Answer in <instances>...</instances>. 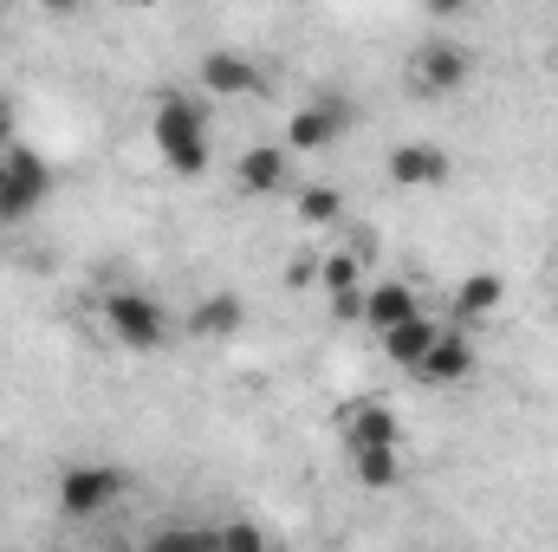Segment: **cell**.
I'll list each match as a JSON object with an SVG mask.
<instances>
[{
	"instance_id": "44dd1931",
	"label": "cell",
	"mask_w": 558,
	"mask_h": 552,
	"mask_svg": "<svg viewBox=\"0 0 558 552\" xmlns=\"http://www.w3.org/2000/svg\"><path fill=\"white\" fill-rule=\"evenodd\" d=\"M331 319H338V325H357V319H364V292H357V286L338 292V299H331Z\"/></svg>"
},
{
	"instance_id": "277c9868",
	"label": "cell",
	"mask_w": 558,
	"mask_h": 552,
	"mask_svg": "<svg viewBox=\"0 0 558 552\" xmlns=\"http://www.w3.org/2000/svg\"><path fill=\"white\" fill-rule=\"evenodd\" d=\"M105 332L124 345V351H156L162 338H169V312L149 299V292H111L105 299Z\"/></svg>"
},
{
	"instance_id": "ba28073f",
	"label": "cell",
	"mask_w": 558,
	"mask_h": 552,
	"mask_svg": "<svg viewBox=\"0 0 558 552\" xmlns=\"http://www.w3.org/2000/svg\"><path fill=\"white\" fill-rule=\"evenodd\" d=\"M416 377L422 384H461V377H474V345H468V332H448V325H441V338H435V351L422 358Z\"/></svg>"
},
{
	"instance_id": "8992f818",
	"label": "cell",
	"mask_w": 558,
	"mask_h": 552,
	"mask_svg": "<svg viewBox=\"0 0 558 552\" xmlns=\"http://www.w3.org/2000/svg\"><path fill=\"white\" fill-rule=\"evenodd\" d=\"M468 72H474V59H468V46H422L416 59V85L422 92H435V98H448V92H461L468 85Z\"/></svg>"
},
{
	"instance_id": "7a4b0ae2",
	"label": "cell",
	"mask_w": 558,
	"mask_h": 552,
	"mask_svg": "<svg viewBox=\"0 0 558 552\" xmlns=\"http://www.w3.org/2000/svg\"><path fill=\"white\" fill-rule=\"evenodd\" d=\"M52 195V163L26 143H13L0 156V221H26L39 202Z\"/></svg>"
},
{
	"instance_id": "ffe728a7",
	"label": "cell",
	"mask_w": 558,
	"mask_h": 552,
	"mask_svg": "<svg viewBox=\"0 0 558 552\" xmlns=\"http://www.w3.org/2000/svg\"><path fill=\"white\" fill-rule=\"evenodd\" d=\"M221 552H274V547H267V533L254 520H228L221 527Z\"/></svg>"
},
{
	"instance_id": "2e32d148",
	"label": "cell",
	"mask_w": 558,
	"mask_h": 552,
	"mask_svg": "<svg viewBox=\"0 0 558 552\" xmlns=\"http://www.w3.org/2000/svg\"><path fill=\"white\" fill-rule=\"evenodd\" d=\"M397 475H403L397 448H357V481L364 488H397Z\"/></svg>"
},
{
	"instance_id": "5bb4252c",
	"label": "cell",
	"mask_w": 558,
	"mask_h": 552,
	"mask_svg": "<svg viewBox=\"0 0 558 552\" xmlns=\"http://www.w3.org/2000/svg\"><path fill=\"white\" fill-rule=\"evenodd\" d=\"M500 299H507L500 274H468L461 286H454V319H461V325H481V319H487Z\"/></svg>"
},
{
	"instance_id": "3957f363",
	"label": "cell",
	"mask_w": 558,
	"mask_h": 552,
	"mask_svg": "<svg viewBox=\"0 0 558 552\" xmlns=\"http://www.w3.org/2000/svg\"><path fill=\"white\" fill-rule=\"evenodd\" d=\"M124 468H111V461H72L65 475H59V507L72 514V520H98L105 507H118L124 501Z\"/></svg>"
},
{
	"instance_id": "6da1fadb",
	"label": "cell",
	"mask_w": 558,
	"mask_h": 552,
	"mask_svg": "<svg viewBox=\"0 0 558 552\" xmlns=\"http://www.w3.org/2000/svg\"><path fill=\"white\" fill-rule=\"evenodd\" d=\"M149 131H156V149L169 156V169H182V176L208 169V111L195 98H162Z\"/></svg>"
},
{
	"instance_id": "ac0fdd59",
	"label": "cell",
	"mask_w": 558,
	"mask_h": 552,
	"mask_svg": "<svg viewBox=\"0 0 558 552\" xmlns=\"http://www.w3.org/2000/svg\"><path fill=\"white\" fill-rule=\"evenodd\" d=\"M338 215H344V195H338V189H325V182H318V189H305V195H299V221L325 228V221H338Z\"/></svg>"
},
{
	"instance_id": "9a60e30c",
	"label": "cell",
	"mask_w": 558,
	"mask_h": 552,
	"mask_svg": "<svg viewBox=\"0 0 558 552\" xmlns=\"http://www.w3.org/2000/svg\"><path fill=\"white\" fill-rule=\"evenodd\" d=\"M241 319H247L241 292H208V299L195 305V319H189V325H195L202 338H234V332H241Z\"/></svg>"
},
{
	"instance_id": "30bf717a",
	"label": "cell",
	"mask_w": 558,
	"mask_h": 552,
	"mask_svg": "<svg viewBox=\"0 0 558 552\" xmlns=\"http://www.w3.org/2000/svg\"><path fill=\"white\" fill-rule=\"evenodd\" d=\"M202 85H208L215 98H254V92H260V72H254V59H241V52H208V59H202Z\"/></svg>"
},
{
	"instance_id": "5b68a950",
	"label": "cell",
	"mask_w": 558,
	"mask_h": 552,
	"mask_svg": "<svg viewBox=\"0 0 558 552\" xmlns=\"http://www.w3.org/2000/svg\"><path fill=\"white\" fill-rule=\"evenodd\" d=\"M344 124H351L344 98H312V105H299V111H292V124H286V156H305V149L338 143V137H344Z\"/></svg>"
},
{
	"instance_id": "d6986e66",
	"label": "cell",
	"mask_w": 558,
	"mask_h": 552,
	"mask_svg": "<svg viewBox=\"0 0 558 552\" xmlns=\"http://www.w3.org/2000/svg\"><path fill=\"white\" fill-rule=\"evenodd\" d=\"M357 267H364L357 254H325V261H318V286L338 299V292H351V286H357Z\"/></svg>"
},
{
	"instance_id": "7402d4cb",
	"label": "cell",
	"mask_w": 558,
	"mask_h": 552,
	"mask_svg": "<svg viewBox=\"0 0 558 552\" xmlns=\"http://www.w3.org/2000/svg\"><path fill=\"white\" fill-rule=\"evenodd\" d=\"M7 149H13V105L0 98V156H7Z\"/></svg>"
},
{
	"instance_id": "4fadbf2b",
	"label": "cell",
	"mask_w": 558,
	"mask_h": 552,
	"mask_svg": "<svg viewBox=\"0 0 558 552\" xmlns=\"http://www.w3.org/2000/svg\"><path fill=\"white\" fill-rule=\"evenodd\" d=\"M344 435H351V455L357 448H397V416L384 404H351L344 410Z\"/></svg>"
},
{
	"instance_id": "8fae6325",
	"label": "cell",
	"mask_w": 558,
	"mask_h": 552,
	"mask_svg": "<svg viewBox=\"0 0 558 552\" xmlns=\"http://www.w3.org/2000/svg\"><path fill=\"white\" fill-rule=\"evenodd\" d=\"M364 319H371V325H377V338H384V332H397V325L422 319V305H416V292H410V286L384 279V286H371V292H364Z\"/></svg>"
},
{
	"instance_id": "52a82bcc",
	"label": "cell",
	"mask_w": 558,
	"mask_h": 552,
	"mask_svg": "<svg viewBox=\"0 0 558 552\" xmlns=\"http://www.w3.org/2000/svg\"><path fill=\"white\" fill-rule=\"evenodd\" d=\"M241 189L247 195H279L286 182H292V156L279 149V143H254V149H241Z\"/></svg>"
},
{
	"instance_id": "e0dca14e",
	"label": "cell",
	"mask_w": 558,
	"mask_h": 552,
	"mask_svg": "<svg viewBox=\"0 0 558 552\" xmlns=\"http://www.w3.org/2000/svg\"><path fill=\"white\" fill-rule=\"evenodd\" d=\"M143 552H221V533H195V527H162Z\"/></svg>"
},
{
	"instance_id": "9c48e42d",
	"label": "cell",
	"mask_w": 558,
	"mask_h": 552,
	"mask_svg": "<svg viewBox=\"0 0 558 552\" xmlns=\"http://www.w3.org/2000/svg\"><path fill=\"white\" fill-rule=\"evenodd\" d=\"M390 182H403V189H435V182H448V149H441V143H403V149L390 156Z\"/></svg>"
},
{
	"instance_id": "7c38bea8",
	"label": "cell",
	"mask_w": 558,
	"mask_h": 552,
	"mask_svg": "<svg viewBox=\"0 0 558 552\" xmlns=\"http://www.w3.org/2000/svg\"><path fill=\"white\" fill-rule=\"evenodd\" d=\"M435 338H441V325H435V319L422 312V319H410V325L384 332V358H390V364H403V371L416 377V371H422V358L435 351Z\"/></svg>"
}]
</instances>
